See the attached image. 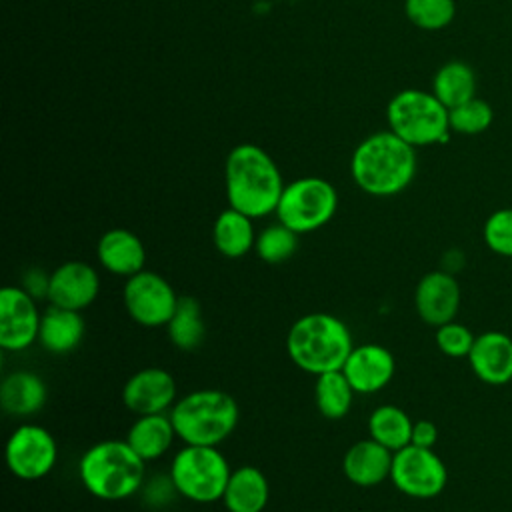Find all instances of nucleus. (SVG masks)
<instances>
[{
    "mask_svg": "<svg viewBox=\"0 0 512 512\" xmlns=\"http://www.w3.org/2000/svg\"><path fill=\"white\" fill-rule=\"evenodd\" d=\"M176 380L158 366H148L134 372L122 388V404L136 416L170 412L176 404Z\"/></svg>",
    "mask_w": 512,
    "mask_h": 512,
    "instance_id": "ddd939ff",
    "label": "nucleus"
},
{
    "mask_svg": "<svg viewBox=\"0 0 512 512\" xmlns=\"http://www.w3.org/2000/svg\"><path fill=\"white\" fill-rule=\"evenodd\" d=\"M146 462L126 440H100L78 462V476L86 492L116 502L140 492L146 482Z\"/></svg>",
    "mask_w": 512,
    "mask_h": 512,
    "instance_id": "20e7f679",
    "label": "nucleus"
},
{
    "mask_svg": "<svg viewBox=\"0 0 512 512\" xmlns=\"http://www.w3.org/2000/svg\"><path fill=\"white\" fill-rule=\"evenodd\" d=\"M468 362L478 380L490 386H502L512 380V338L500 330H488L476 336Z\"/></svg>",
    "mask_w": 512,
    "mask_h": 512,
    "instance_id": "f3484780",
    "label": "nucleus"
},
{
    "mask_svg": "<svg viewBox=\"0 0 512 512\" xmlns=\"http://www.w3.org/2000/svg\"><path fill=\"white\" fill-rule=\"evenodd\" d=\"M404 12L408 20L422 30L446 28L456 16L454 0H406Z\"/></svg>",
    "mask_w": 512,
    "mask_h": 512,
    "instance_id": "7c9ffc66",
    "label": "nucleus"
},
{
    "mask_svg": "<svg viewBox=\"0 0 512 512\" xmlns=\"http://www.w3.org/2000/svg\"><path fill=\"white\" fill-rule=\"evenodd\" d=\"M252 220L254 218L232 206L222 210L212 226V240L216 250L226 258H242L254 250L256 232Z\"/></svg>",
    "mask_w": 512,
    "mask_h": 512,
    "instance_id": "b1692460",
    "label": "nucleus"
},
{
    "mask_svg": "<svg viewBox=\"0 0 512 512\" xmlns=\"http://www.w3.org/2000/svg\"><path fill=\"white\" fill-rule=\"evenodd\" d=\"M224 186L228 206L264 218L276 212L284 190L282 174L272 156L256 144L234 146L224 162Z\"/></svg>",
    "mask_w": 512,
    "mask_h": 512,
    "instance_id": "f257e3e1",
    "label": "nucleus"
},
{
    "mask_svg": "<svg viewBox=\"0 0 512 512\" xmlns=\"http://www.w3.org/2000/svg\"><path fill=\"white\" fill-rule=\"evenodd\" d=\"M354 388L342 370H330L316 376L314 402L318 412L328 420L344 418L354 402Z\"/></svg>",
    "mask_w": 512,
    "mask_h": 512,
    "instance_id": "bb28decb",
    "label": "nucleus"
},
{
    "mask_svg": "<svg viewBox=\"0 0 512 512\" xmlns=\"http://www.w3.org/2000/svg\"><path fill=\"white\" fill-rule=\"evenodd\" d=\"M22 288L36 300L48 298L50 288V274L42 268H28L22 276Z\"/></svg>",
    "mask_w": 512,
    "mask_h": 512,
    "instance_id": "f704fd0d",
    "label": "nucleus"
},
{
    "mask_svg": "<svg viewBox=\"0 0 512 512\" xmlns=\"http://www.w3.org/2000/svg\"><path fill=\"white\" fill-rule=\"evenodd\" d=\"M270 498V484L264 472L256 466L234 468L222 502L228 512H262Z\"/></svg>",
    "mask_w": 512,
    "mask_h": 512,
    "instance_id": "4be33fe9",
    "label": "nucleus"
},
{
    "mask_svg": "<svg viewBox=\"0 0 512 512\" xmlns=\"http://www.w3.org/2000/svg\"><path fill=\"white\" fill-rule=\"evenodd\" d=\"M396 362L382 344H358L348 354L342 372L356 394H374L386 388L394 376Z\"/></svg>",
    "mask_w": 512,
    "mask_h": 512,
    "instance_id": "dca6fc26",
    "label": "nucleus"
},
{
    "mask_svg": "<svg viewBox=\"0 0 512 512\" xmlns=\"http://www.w3.org/2000/svg\"><path fill=\"white\" fill-rule=\"evenodd\" d=\"M176 438L178 436L170 420V414L160 412L136 416L124 440L144 462H152L162 458Z\"/></svg>",
    "mask_w": 512,
    "mask_h": 512,
    "instance_id": "412c9836",
    "label": "nucleus"
},
{
    "mask_svg": "<svg viewBox=\"0 0 512 512\" xmlns=\"http://www.w3.org/2000/svg\"><path fill=\"white\" fill-rule=\"evenodd\" d=\"M170 342L180 350H194L206 338L202 308L192 296H180V302L166 324Z\"/></svg>",
    "mask_w": 512,
    "mask_h": 512,
    "instance_id": "cd10ccee",
    "label": "nucleus"
},
{
    "mask_svg": "<svg viewBox=\"0 0 512 512\" xmlns=\"http://www.w3.org/2000/svg\"><path fill=\"white\" fill-rule=\"evenodd\" d=\"M48 398L44 380L30 370H16L4 376L0 384V404L10 416H32Z\"/></svg>",
    "mask_w": 512,
    "mask_h": 512,
    "instance_id": "5701e85b",
    "label": "nucleus"
},
{
    "mask_svg": "<svg viewBox=\"0 0 512 512\" xmlns=\"http://www.w3.org/2000/svg\"><path fill=\"white\" fill-rule=\"evenodd\" d=\"M354 348L350 328L334 314L310 312L300 316L288 330L286 352L308 374L342 370Z\"/></svg>",
    "mask_w": 512,
    "mask_h": 512,
    "instance_id": "7ed1b4c3",
    "label": "nucleus"
},
{
    "mask_svg": "<svg viewBox=\"0 0 512 512\" xmlns=\"http://www.w3.org/2000/svg\"><path fill=\"white\" fill-rule=\"evenodd\" d=\"M414 420L394 404H382L368 416V434L388 450L396 452L410 444Z\"/></svg>",
    "mask_w": 512,
    "mask_h": 512,
    "instance_id": "393cba45",
    "label": "nucleus"
},
{
    "mask_svg": "<svg viewBox=\"0 0 512 512\" xmlns=\"http://www.w3.org/2000/svg\"><path fill=\"white\" fill-rule=\"evenodd\" d=\"M4 458L12 476L32 482L52 472L58 458V446L46 428L38 424H22L8 436Z\"/></svg>",
    "mask_w": 512,
    "mask_h": 512,
    "instance_id": "9b49d317",
    "label": "nucleus"
},
{
    "mask_svg": "<svg viewBox=\"0 0 512 512\" xmlns=\"http://www.w3.org/2000/svg\"><path fill=\"white\" fill-rule=\"evenodd\" d=\"M390 480L398 492L410 498L428 500L446 488L448 470L434 448L408 444L394 452Z\"/></svg>",
    "mask_w": 512,
    "mask_h": 512,
    "instance_id": "9d476101",
    "label": "nucleus"
},
{
    "mask_svg": "<svg viewBox=\"0 0 512 512\" xmlns=\"http://www.w3.org/2000/svg\"><path fill=\"white\" fill-rule=\"evenodd\" d=\"M122 302L128 316L136 324L144 328H158L168 324L180 302V296L164 276L144 268L138 274L126 278L122 288Z\"/></svg>",
    "mask_w": 512,
    "mask_h": 512,
    "instance_id": "1a4fd4ad",
    "label": "nucleus"
},
{
    "mask_svg": "<svg viewBox=\"0 0 512 512\" xmlns=\"http://www.w3.org/2000/svg\"><path fill=\"white\" fill-rule=\"evenodd\" d=\"M432 94L450 110L476 94L474 70L462 60H450L438 68L432 80Z\"/></svg>",
    "mask_w": 512,
    "mask_h": 512,
    "instance_id": "a878e982",
    "label": "nucleus"
},
{
    "mask_svg": "<svg viewBox=\"0 0 512 512\" xmlns=\"http://www.w3.org/2000/svg\"><path fill=\"white\" fill-rule=\"evenodd\" d=\"M390 130L416 146L442 144L450 134L448 108L432 94L408 88L392 96L386 108Z\"/></svg>",
    "mask_w": 512,
    "mask_h": 512,
    "instance_id": "423d86ee",
    "label": "nucleus"
},
{
    "mask_svg": "<svg viewBox=\"0 0 512 512\" xmlns=\"http://www.w3.org/2000/svg\"><path fill=\"white\" fill-rule=\"evenodd\" d=\"M350 172L360 190L370 196H394L408 188L416 174L414 146L392 130L376 132L352 152Z\"/></svg>",
    "mask_w": 512,
    "mask_h": 512,
    "instance_id": "f03ea898",
    "label": "nucleus"
},
{
    "mask_svg": "<svg viewBox=\"0 0 512 512\" xmlns=\"http://www.w3.org/2000/svg\"><path fill=\"white\" fill-rule=\"evenodd\" d=\"M40 318L36 298L22 286H4L0 290V348L22 352L38 342Z\"/></svg>",
    "mask_w": 512,
    "mask_h": 512,
    "instance_id": "f8f14e48",
    "label": "nucleus"
},
{
    "mask_svg": "<svg viewBox=\"0 0 512 512\" xmlns=\"http://www.w3.org/2000/svg\"><path fill=\"white\" fill-rule=\"evenodd\" d=\"M434 340L442 354H446L450 358H468L476 336L472 334V330L468 326H464L456 320H450L436 328Z\"/></svg>",
    "mask_w": 512,
    "mask_h": 512,
    "instance_id": "473e14b6",
    "label": "nucleus"
},
{
    "mask_svg": "<svg viewBox=\"0 0 512 512\" xmlns=\"http://www.w3.org/2000/svg\"><path fill=\"white\" fill-rule=\"evenodd\" d=\"M482 236L492 252L512 258V208L492 212L484 222Z\"/></svg>",
    "mask_w": 512,
    "mask_h": 512,
    "instance_id": "2f4dec72",
    "label": "nucleus"
},
{
    "mask_svg": "<svg viewBox=\"0 0 512 512\" xmlns=\"http://www.w3.org/2000/svg\"><path fill=\"white\" fill-rule=\"evenodd\" d=\"M392 458L394 452L380 442L372 438L358 440L346 450L342 458V472L352 484L372 488L390 478Z\"/></svg>",
    "mask_w": 512,
    "mask_h": 512,
    "instance_id": "6ab92c4d",
    "label": "nucleus"
},
{
    "mask_svg": "<svg viewBox=\"0 0 512 512\" xmlns=\"http://www.w3.org/2000/svg\"><path fill=\"white\" fill-rule=\"evenodd\" d=\"M168 414L182 444L220 446L234 432L240 408L228 392L202 388L178 398Z\"/></svg>",
    "mask_w": 512,
    "mask_h": 512,
    "instance_id": "39448f33",
    "label": "nucleus"
},
{
    "mask_svg": "<svg viewBox=\"0 0 512 512\" xmlns=\"http://www.w3.org/2000/svg\"><path fill=\"white\" fill-rule=\"evenodd\" d=\"M84 330L86 324L78 310L50 304L40 318L38 344L50 354H68L80 346Z\"/></svg>",
    "mask_w": 512,
    "mask_h": 512,
    "instance_id": "aec40b11",
    "label": "nucleus"
},
{
    "mask_svg": "<svg viewBox=\"0 0 512 512\" xmlns=\"http://www.w3.org/2000/svg\"><path fill=\"white\" fill-rule=\"evenodd\" d=\"M298 236L294 230H290L288 226H284L282 222L270 224L266 228H262L256 234V244L254 250L258 254V258L266 264H282L288 258L294 256L296 248H298Z\"/></svg>",
    "mask_w": 512,
    "mask_h": 512,
    "instance_id": "c85d7f7f",
    "label": "nucleus"
},
{
    "mask_svg": "<svg viewBox=\"0 0 512 512\" xmlns=\"http://www.w3.org/2000/svg\"><path fill=\"white\" fill-rule=\"evenodd\" d=\"M142 492V498H146V502L150 506H164L172 500L174 494H178L170 474L164 476V478H152V480H146L144 486L140 488Z\"/></svg>",
    "mask_w": 512,
    "mask_h": 512,
    "instance_id": "72a5a7b5",
    "label": "nucleus"
},
{
    "mask_svg": "<svg viewBox=\"0 0 512 512\" xmlns=\"http://www.w3.org/2000/svg\"><path fill=\"white\" fill-rule=\"evenodd\" d=\"M448 120H450V130H454L458 134L474 136V134H482L490 128V124L494 120V112L486 100L474 96V98L450 108Z\"/></svg>",
    "mask_w": 512,
    "mask_h": 512,
    "instance_id": "c756f323",
    "label": "nucleus"
},
{
    "mask_svg": "<svg viewBox=\"0 0 512 512\" xmlns=\"http://www.w3.org/2000/svg\"><path fill=\"white\" fill-rule=\"evenodd\" d=\"M168 474L180 496L208 504L222 500L232 468L218 446L184 444L174 454Z\"/></svg>",
    "mask_w": 512,
    "mask_h": 512,
    "instance_id": "0eeeda50",
    "label": "nucleus"
},
{
    "mask_svg": "<svg viewBox=\"0 0 512 512\" xmlns=\"http://www.w3.org/2000/svg\"><path fill=\"white\" fill-rule=\"evenodd\" d=\"M460 298V284L452 272L446 270H432L424 274L414 290V306L420 320L434 328L456 318Z\"/></svg>",
    "mask_w": 512,
    "mask_h": 512,
    "instance_id": "2eb2a0df",
    "label": "nucleus"
},
{
    "mask_svg": "<svg viewBox=\"0 0 512 512\" xmlns=\"http://www.w3.org/2000/svg\"><path fill=\"white\" fill-rule=\"evenodd\" d=\"M96 258L106 272L130 278L144 270L146 248L134 232L126 228H112L100 236L96 244Z\"/></svg>",
    "mask_w": 512,
    "mask_h": 512,
    "instance_id": "a211bd4d",
    "label": "nucleus"
},
{
    "mask_svg": "<svg viewBox=\"0 0 512 512\" xmlns=\"http://www.w3.org/2000/svg\"><path fill=\"white\" fill-rule=\"evenodd\" d=\"M100 292L96 268L84 260H68L50 272L48 302L60 308L82 312Z\"/></svg>",
    "mask_w": 512,
    "mask_h": 512,
    "instance_id": "4468645a",
    "label": "nucleus"
},
{
    "mask_svg": "<svg viewBox=\"0 0 512 512\" xmlns=\"http://www.w3.org/2000/svg\"><path fill=\"white\" fill-rule=\"evenodd\" d=\"M438 440V428L430 420H416L412 426V440L410 444L422 446V448H434Z\"/></svg>",
    "mask_w": 512,
    "mask_h": 512,
    "instance_id": "c9c22d12",
    "label": "nucleus"
},
{
    "mask_svg": "<svg viewBox=\"0 0 512 512\" xmlns=\"http://www.w3.org/2000/svg\"><path fill=\"white\" fill-rule=\"evenodd\" d=\"M338 208L336 188L318 176H304L284 186L276 218L296 234H308L332 220Z\"/></svg>",
    "mask_w": 512,
    "mask_h": 512,
    "instance_id": "6e6552de",
    "label": "nucleus"
}]
</instances>
